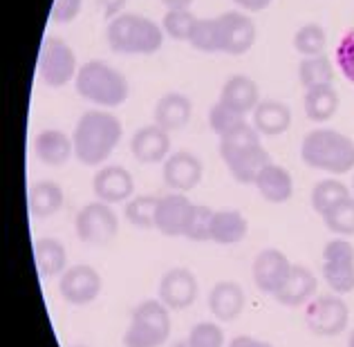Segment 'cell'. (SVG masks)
Segmentation results:
<instances>
[{"label": "cell", "instance_id": "39", "mask_svg": "<svg viewBox=\"0 0 354 347\" xmlns=\"http://www.w3.org/2000/svg\"><path fill=\"white\" fill-rule=\"evenodd\" d=\"M213 209L204 204H195L193 213L189 218V224H186L184 238H189L193 242H207L211 240V220H213Z\"/></svg>", "mask_w": 354, "mask_h": 347}, {"label": "cell", "instance_id": "16", "mask_svg": "<svg viewBox=\"0 0 354 347\" xmlns=\"http://www.w3.org/2000/svg\"><path fill=\"white\" fill-rule=\"evenodd\" d=\"M193 206L195 204L184 193L164 195V198H160V204H157L155 229L169 238L184 236L186 224H189V218L193 213Z\"/></svg>", "mask_w": 354, "mask_h": 347}, {"label": "cell", "instance_id": "5", "mask_svg": "<svg viewBox=\"0 0 354 347\" xmlns=\"http://www.w3.org/2000/svg\"><path fill=\"white\" fill-rule=\"evenodd\" d=\"M171 309L160 298L144 300L133 309L124 347H162L171 336Z\"/></svg>", "mask_w": 354, "mask_h": 347}, {"label": "cell", "instance_id": "17", "mask_svg": "<svg viewBox=\"0 0 354 347\" xmlns=\"http://www.w3.org/2000/svg\"><path fill=\"white\" fill-rule=\"evenodd\" d=\"M130 153L139 164H164L171 155V133L157 124L139 128L130 139Z\"/></svg>", "mask_w": 354, "mask_h": 347}, {"label": "cell", "instance_id": "14", "mask_svg": "<svg viewBox=\"0 0 354 347\" xmlns=\"http://www.w3.org/2000/svg\"><path fill=\"white\" fill-rule=\"evenodd\" d=\"M292 271V262L278 249H263L254 260L251 274H254V283L263 294L274 296L278 289L283 287Z\"/></svg>", "mask_w": 354, "mask_h": 347}, {"label": "cell", "instance_id": "22", "mask_svg": "<svg viewBox=\"0 0 354 347\" xmlns=\"http://www.w3.org/2000/svg\"><path fill=\"white\" fill-rule=\"evenodd\" d=\"M34 155L45 166H63L74 157V142L63 130H41L34 137Z\"/></svg>", "mask_w": 354, "mask_h": 347}, {"label": "cell", "instance_id": "41", "mask_svg": "<svg viewBox=\"0 0 354 347\" xmlns=\"http://www.w3.org/2000/svg\"><path fill=\"white\" fill-rule=\"evenodd\" d=\"M334 61H337V68L343 77L354 86V32H346L341 36L337 52H334Z\"/></svg>", "mask_w": 354, "mask_h": 347}, {"label": "cell", "instance_id": "20", "mask_svg": "<svg viewBox=\"0 0 354 347\" xmlns=\"http://www.w3.org/2000/svg\"><path fill=\"white\" fill-rule=\"evenodd\" d=\"M191 115H193L191 99L182 95V92H169V95H164L155 103L153 124L164 128L166 133H175V130H182L189 124Z\"/></svg>", "mask_w": 354, "mask_h": 347}, {"label": "cell", "instance_id": "34", "mask_svg": "<svg viewBox=\"0 0 354 347\" xmlns=\"http://www.w3.org/2000/svg\"><path fill=\"white\" fill-rule=\"evenodd\" d=\"M325 48H328V34L321 25L307 23L294 34V50L303 54L305 59L307 56H321Z\"/></svg>", "mask_w": 354, "mask_h": 347}, {"label": "cell", "instance_id": "11", "mask_svg": "<svg viewBox=\"0 0 354 347\" xmlns=\"http://www.w3.org/2000/svg\"><path fill=\"white\" fill-rule=\"evenodd\" d=\"M218 21V41L220 52L231 56L247 54L256 43V23L247 14L227 12L216 16Z\"/></svg>", "mask_w": 354, "mask_h": 347}, {"label": "cell", "instance_id": "28", "mask_svg": "<svg viewBox=\"0 0 354 347\" xmlns=\"http://www.w3.org/2000/svg\"><path fill=\"white\" fill-rule=\"evenodd\" d=\"M339 92L332 86H316L305 90V115L310 121H330L339 112Z\"/></svg>", "mask_w": 354, "mask_h": 347}, {"label": "cell", "instance_id": "8", "mask_svg": "<svg viewBox=\"0 0 354 347\" xmlns=\"http://www.w3.org/2000/svg\"><path fill=\"white\" fill-rule=\"evenodd\" d=\"M39 74L48 88H63L77 79V54L59 36H48L39 54Z\"/></svg>", "mask_w": 354, "mask_h": 347}, {"label": "cell", "instance_id": "1", "mask_svg": "<svg viewBox=\"0 0 354 347\" xmlns=\"http://www.w3.org/2000/svg\"><path fill=\"white\" fill-rule=\"evenodd\" d=\"M124 126L121 121L106 110H88L79 117L74 126V157L83 166H101L115 153L121 142Z\"/></svg>", "mask_w": 354, "mask_h": 347}, {"label": "cell", "instance_id": "40", "mask_svg": "<svg viewBox=\"0 0 354 347\" xmlns=\"http://www.w3.org/2000/svg\"><path fill=\"white\" fill-rule=\"evenodd\" d=\"M186 341L191 347H225V330L218 323L204 321L191 327Z\"/></svg>", "mask_w": 354, "mask_h": 347}, {"label": "cell", "instance_id": "29", "mask_svg": "<svg viewBox=\"0 0 354 347\" xmlns=\"http://www.w3.org/2000/svg\"><path fill=\"white\" fill-rule=\"evenodd\" d=\"M258 146H263L260 142V133L247 121L245 126H240L234 133H229L225 137H220V157L225 164H231L234 159L242 157L249 150H254Z\"/></svg>", "mask_w": 354, "mask_h": 347}, {"label": "cell", "instance_id": "18", "mask_svg": "<svg viewBox=\"0 0 354 347\" xmlns=\"http://www.w3.org/2000/svg\"><path fill=\"white\" fill-rule=\"evenodd\" d=\"M247 298L242 289L234 280H220L209 292V312L220 323H234L240 314L245 312Z\"/></svg>", "mask_w": 354, "mask_h": 347}, {"label": "cell", "instance_id": "7", "mask_svg": "<svg viewBox=\"0 0 354 347\" xmlns=\"http://www.w3.org/2000/svg\"><path fill=\"white\" fill-rule=\"evenodd\" d=\"M77 238L88 247H106L119 233V218L113 211V204L90 202L77 213L74 220Z\"/></svg>", "mask_w": 354, "mask_h": 347}, {"label": "cell", "instance_id": "44", "mask_svg": "<svg viewBox=\"0 0 354 347\" xmlns=\"http://www.w3.org/2000/svg\"><path fill=\"white\" fill-rule=\"evenodd\" d=\"M227 347H274V345H272V343H267V341L254 339V336L242 334V336H234V339L229 341Z\"/></svg>", "mask_w": 354, "mask_h": 347}, {"label": "cell", "instance_id": "12", "mask_svg": "<svg viewBox=\"0 0 354 347\" xmlns=\"http://www.w3.org/2000/svg\"><path fill=\"white\" fill-rule=\"evenodd\" d=\"M157 298L171 309V312H180L195 303L198 298V278L191 269L186 267H173L169 269L160 280V289H157Z\"/></svg>", "mask_w": 354, "mask_h": 347}, {"label": "cell", "instance_id": "47", "mask_svg": "<svg viewBox=\"0 0 354 347\" xmlns=\"http://www.w3.org/2000/svg\"><path fill=\"white\" fill-rule=\"evenodd\" d=\"M173 347H191V345H189V341H180V343H175Z\"/></svg>", "mask_w": 354, "mask_h": 347}, {"label": "cell", "instance_id": "19", "mask_svg": "<svg viewBox=\"0 0 354 347\" xmlns=\"http://www.w3.org/2000/svg\"><path fill=\"white\" fill-rule=\"evenodd\" d=\"M316 287H319V280L312 269H307L305 265H292L290 276L274 294V300L283 307H301L314 298Z\"/></svg>", "mask_w": 354, "mask_h": 347}, {"label": "cell", "instance_id": "13", "mask_svg": "<svg viewBox=\"0 0 354 347\" xmlns=\"http://www.w3.org/2000/svg\"><path fill=\"white\" fill-rule=\"evenodd\" d=\"M162 175L169 189L175 193H189L202 182L204 164L198 155L189 153V150H177L166 157Z\"/></svg>", "mask_w": 354, "mask_h": 347}, {"label": "cell", "instance_id": "2", "mask_svg": "<svg viewBox=\"0 0 354 347\" xmlns=\"http://www.w3.org/2000/svg\"><path fill=\"white\" fill-rule=\"evenodd\" d=\"M301 157L314 171L346 175L354 171V139L332 128H316L305 135Z\"/></svg>", "mask_w": 354, "mask_h": 347}, {"label": "cell", "instance_id": "36", "mask_svg": "<svg viewBox=\"0 0 354 347\" xmlns=\"http://www.w3.org/2000/svg\"><path fill=\"white\" fill-rule=\"evenodd\" d=\"M245 117L247 115H242V112L229 108L227 103L218 101L216 106L209 110V126L218 137H225L229 133H234V130H238L240 126H245L247 124Z\"/></svg>", "mask_w": 354, "mask_h": 347}, {"label": "cell", "instance_id": "23", "mask_svg": "<svg viewBox=\"0 0 354 347\" xmlns=\"http://www.w3.org/2000/svg\"><path fill=\"white\" fill-rule=\"evenodd\" d=\"M254 186L258 189L260 198L272 204H285L292 200L294 195V180L287 168L278 164H267L263 171L258 173Z\"/></svg>", "mask_w": 354, "mask_h": 347}, {"label": "cell", "instance_id": "27", "mask_svg": "<svg viewBox=\"0 0 354 347\" xmlns=\"http://www.w3.org/2000/svg\"><path fill=\"white\" fill-rule=\"evenodd\" d=\"M34 262L41 278L61 276L68 269V251L57 238H41L34 242Z\"/></svg>", "mask_w": 354, "mask_h": 347}, {"label": "cell", "instance_id": "6", "mask_svg": "<svg viewBox=\"0 0 354 347\" xmlns=\"http://www.w3.org/2000/svg\"><path fill=\"white\" fill-rule=\"evenodd\" d=\"M350 307L339 294H323L312 298L305 307V325L314 336L334 339L348 330Z\"/></svg>", "mask_w": 354, "mask_h": 347}, {"label": "cell", "instance_id": "32", "mask_svg": "<svg viewBox=\"0 0 354 347\" xmlns=\"http://www.w3.org/2000/svg\"><path fill=\"white\" fill-rule=\"evenodd\" d=\"M298 79H301L305 90L316 88V86H330L334 81L332 61L325 54L307 56V59H303L301 65H298Z\"/></svg>", "mask_w": 354, "mask_h": 347}, {"label": "cell", "instance_id": "9", "mask_svg": "<svg viewBox=\"0 0 354 347\" xmlns=\"http://www.w3.org/2000/svg\"><path fill=\"white\" fill-rule=\"evenodd\" d=\"M323 280L339 296L354 292V247L348 238H334L325 245Z\"/></svg>", "mask_w": 354, "mask_h": 347}, {"label": "cell", "instance_id": "37", "mask_svg": "<svg viewBox=\"0 0 354 347\" xmlns=\"http://www.w3.org/2000/svg\"><path fill=\"white\" fill-rule=\"evenodd\" d=\"M195 23H198V16L191 9H169L162 21V30L173 41H189Z\"/></svg>", "mask_w": 354, "mask_h": 347}, {"label": "cell", "instance_id": "31", "mask_svg": "<svg viewBox=\"0 0 354 347\" xmlns=\"http://www.w3.org/2000/svg\"><path fill=\"white\" fill-rule=\"evenodd\" d=\"M267 164H272V157H269L265 146H258L254 150H249L242 157L234 159L231 164H227L229 173L234 175V180L240 184H254L258 173L263 171Z\"/></svg>", "mask_w": 354, "mask_h": 347}, {"label": "cell", "instance_id": "42", "mask_svg": "<svg viewBox=\"0 0 354 347\" xmlns=\"http://www.w3.org/2000/svg\"><path fill=\"white\" fill-rule=\"evenodd\" d=\"M81 3L83 0H54L52 16H50L52 23H59V25L72 23L81 12Z\"/></svg>", "mask_w": 354, "mask_h": 347}, {"label": "cell", "instance_id": "3", "mask_svg": "<svg viewBox=\"0 0 354 347\" xmlns=\"http://www.w3.org/2000/svg\"><path fill=\"white\" fill-rule=\"evenodd\" d=\"M106 39L117 54H155L164 45V30L142 14H119L108 23Z\"/></svg>", "mask_w": 354, "mask_h": 347}, {"label": "cell", "instance_id": "15", "mask_svg": "<svg viewBox=\"0 0 354 347\" xmlns=\"http://www.w3.org/2000/svg\"><path fill=\"white\" fill-rule=\"evenodd\" d=\"M92 191L99 202L121 204L135 198V180L124 166H104L92 177Z\"/></svg>", "mask_w": 354, "mask_h": 347}, {"label": "cell", "instance_id": "43", "mask_svg": "<svg viewBox=\"0 0 354 347\" xmlns=\"http://www.w3.org/2000/svg\"><path fill=\"white\" fill-rule=\"evenodd\" d=\"M128 0H97V5L101 7V12L108 18V21H113L119 14H124V7H126Z\"/></svg>", "mask_w": 354, "mask_h": 347}, {"label": "cell", "instance_id": "46", "mask_svg": "<svg viewBox=\"0 0 354 347\" xmlns=\"http://www.w3.org/2000/svg\"><path fill=\"white\" fill-rule=\"evenodd\" d=\"M169 9H191L193 0H162Z\"/></svg>", "mask_w": 354, "mask_h": 347}, {"label": "cell", "instance_id": "48", "mask_svg": "<svg viewBox=\"0 0 354 347\" xmlns=\"http://www.w3.org/2000/svg\"><path fill=\"white\" fill-rule=\"evenodd\" d=\"M348 347H354V330H352V334H350V339H348Z\"/></svg>", "mask_w": 354, "mask_h": 347}, {"label": "cell", "instance_id": "4", "mask_svg": "<svg viewBox=\"0 0 354 347\" xmlns=\"http://www.w3.org/2000/svg\"><path fill=\"white\" fill-rule=\"evenodd\" d=\"M74 88L83 99L97 103L101 108H117L126 103L130 95V86L124 74L110 63L97 59L81 65L77 79H74Z\"/></svg>", "mask_w": 354, "mask_h": 347}, {"label": "cell", "instance_id": "35", "mask_svg": "<svg viewBox=\"0 0 354 347\" xmlns=\"http://www.w3.org/2000/svg\"><path fill=\"white\" fill-rule=\"evenodd\" d=\"M323 222L334 236L339 238H352L354 236V195L343 200L334 209L323 215Z\"/></svg>", "mask_w": 354, "mask_h": 347}, {"label": "cell", "instance_id": "50", "mask_svg": "<svg viewBox=\"0 0 354 347\" xmlns=\"http://www.w3.org/2000/svg\"><path fill=\"white\" fill-rule=\"evenodd\" d=\"M74 347H86V345H74Z\"/></svg>", "mask_w": 354, "mask_h": 347}, {"label": "cell", "instance_id": "38", "mask_svg": "<svg viewBox=\"0 0 354 347\" xmlns=\"http://www.w3.org/2000/svg\"><path fill=\"white\" fill-rule=\"evenodd\" d=\"M189 43L200 52L218 54L220 41H218V21L216 18H198V23H195L193 32H191Z\"/></svg>", "mask_w": 354, "mask_h": 347}, {"label": "cell", "instance_id": "21", "mask_svg": "<svg viewBox=\"0 0 354 347\" xmlns=\"http://www.w3.org/2000/svg\"><path fill=\"white\" fill-rule=\"evenodd\" d=\"M251 126L265 137L283 135L292 126V110L283 101L263 99L256 106V110L251 112Z\"/></svg>", "mask_w": 354, "mask_h": 347}, {"label": "cell", "instance_id": "24", "mask_svg": "<svg viewBox=\"0 0 354 347\" xmlns=\"http://www.w3.org/2000/svg\"><path fill=\"white\" fill-rule=\"evenodd\" d=\"M65 204V193L57 182L43 180L30 186L27 193V206H30V215L36 220H48L57 215Z\"/></svg>", "mask_w": 354, "mask_h": 347}, {"label": "cell", "instance_id": "10", "mask_svg": "<svg viewBox=\"0 0 354 347\" xmlns=\"http://www.w3.org/2000/svg\"><path fill=\"white\" fill-rule=\"evenodd\" d=\"M104 278L90 265H72L59 278V294L68 305L86 307L101 296Z\"/></svg>", "mask_w": 354, "mask_h": 347}, {"label": "cell", "instance_id": "26", "mask_svg": "<svg viewBox=\"0 0 354 347\" xmlns=\"http://www.w3.org/2000/svg\"><path fill=\"white\" fill-rule=\"evenodd\" d=\"M249 222L247 218L236 209H222L213 213L211 220V242L216 245H238L247 238Z\"/></svg>", "mask_w": 354, "mask_h": 347}, {"label": "cell", "instance_id": "45", "mask_svg": "<svg viewBox=\"0 0 354 347\" xmlns=\"http://www.w3.org/2000/svg\"><path fill=\"white\" fill-rule=\"evenodd\" d=\"M234 3L240 5L245 12H263L272 5V0H234Z\"/></svg>", "mask_w": 354, "mask_h": 347}, {"label": "cell", "instance_id": "30", "mask_svg": "<svg viewBox=\"0 0 354 347\" xmlns=\"http://www.w3.org/2000/svg\"><path fill=\"white\" fill-rule=\"evenodd\" d=\"M348 198H352L348 186L343 184L341 180H334V177H330V180H321L312 189L310 204H312V209L323 218V215L328 213L330 209H334V206L341 204L343 200H348Z\"/></svg>", "mask_w": 354, "mask_h": 347}, {"label": "cell", "instance_id": "25", "mask_svg": "<svg viewBox=\"0 0 354 347\" xmlns=\"http://www.w3.org/2000/svg\"><path fill=\"white\" fill-rule=\"evenodd\" d=\"M220 101L227 103L229 108L242 112V115H249L263 99H260V90L254 79L245 77V74H236V77L225 81L220 92Z\"/></svg>", "mask_w": 354, "mask_h": 347}, {"label": "cell", "instance_id": "49", "mask_svg": "<svg viewBox=\"0 0 354 347\" xmlns=\"http://www.w3.org/2000/svg\"><path fill=\"white\" fill-rule=\"evenodd\" d=\"M352 195H354V177H352Z\"/></svg>", "mask_w": 354, "mask_h": 347}, {"label": "cell", "instance_id": "33", "mask_svg": "<svg viewBox=\"0 0 354 347\" xmlns=\"http://www.w3.org/2000/svg\"><path fill=\"white\" fill-rule=\"evenodd\" d=\"M157 204H160V198H155V195H135L126 202V220L142 231L155 229Z\"/></svg>", "mask_w": 354, "mask_h": 347}]
</instances>
